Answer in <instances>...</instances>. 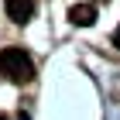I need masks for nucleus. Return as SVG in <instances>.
Returning a JSON list of instances; mask_svg holds the SVG:
<instances>
[{
  "label": "nucleus",
  "instance_id": "nucleus-1",
  "mask_svg": "<svg viewBox=\"0 0 120 120\" xmlns=\"http://www.w3.org/2000/svg\"><path fill=\"white\" fill-rule=\"evenodd\" d=\"M0 75L10 82H31L34 79V62L24 55V48H4L0 52Z\"/></svg>",
  "mask_w": 120,
  "mask_h": 120
},
{
  "label": "nucleus",
  "instance_id": "nucleus-2",
  "mask_svg": "<svg viewBox=\"0 0 120 120\" xmlns=\"http://www.w3.org/2000/svg\"><path fill=\"white\" fill-rule=\"evenodd\" d=\"M4 10H7V17L14 24H24L34 14V0H4Z\"/></svg>",
  "mask_w": 120,
  "mask_h": 120
},
{
  "label": "nucleus",
  "instance_id": "nucleus-4",
  "mask_svg": "<svg viewBox=\"0 0 120 120\" xmlns=\"http://www.w3.org/2000/svg\"><path fill=\"white\" fill-rule=\"evenodd\" d=\"M113 45H117V48H120V28H117V31H113Z\"/></svg>",
  "mask_w": 120,
  "mask_h": 120
},
{
  "label": "nucleus",
  "instance_id": "nucleus-5",
  "mask_svg": "<svg viewBox=\"0 0 120 120\" xmlns=\"http://www.w3.org/2000/svg\"><path fill=\"white\" fill-rule=\"evenodd\" d=\"M0 120H10V117H0Z\"/></svg>",
  "mask_w": 120,
  "mask_h": 120
},
{
  "label": "nucleus",
  "instance_id": "nucleus-3",
  "mask_svg": "<svg viewBox=\"0 0 120 120\" xmlns=\"http://www.w3.org/2000/svg\"><path fill=\"white\" fill-rule=\"evenodd\" d=\"M69 21L79 24V28H89L93 21H96V7L93 4H75V7H69Z\"/></svg>",
  "mask_w": 120,
  "mask_h": 120
}]
</instances>
